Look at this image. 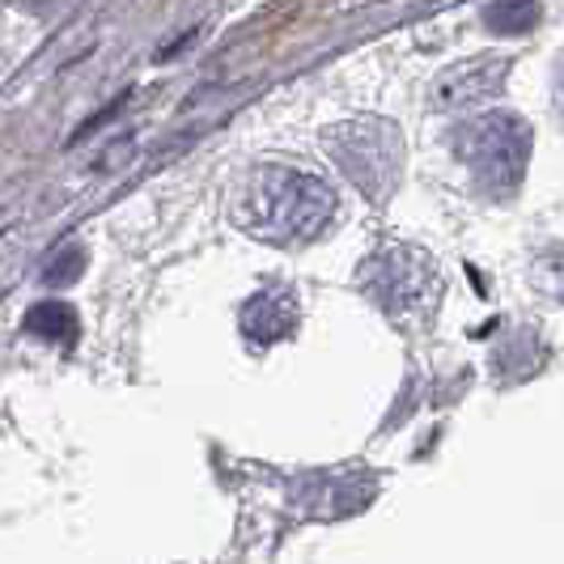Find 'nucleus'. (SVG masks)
<instances>
[{"mask_svg": "<svg viewBox=\"0 0 564 564\" xmlns=\"http://www.w3.org/2000/svg\"><path fill=\"white\" fill-rule=\"evenodd\" d=\"M26 332L30 336H39V339L73 344V339H77V314H73V306H64V302H56V297H47V302L30 306Z\"/></svg>", "mask_w": 564, "mask_h": 564, "instance_id": "obj_7", "label": "nucleus"}, {"mask_svg": "<svg viewBox=\"0 0 564 564\" xmlns=\"http://www.w3.org/2000/svg\"><path fill=\"white\" fill-rule=\"evenodd\" d=\"M332 217H336V187L323 183L318 174L259 166L242 183L238 221L263 242H276V247L311 242L332 226Z\"/></svg>", "mask_w": 564, "mask_h": 564, "instance_id": "obj_1", "label": "nucleus"}, {"mask_svg": "<svg viewBox=\"0 0 564 564\" xmlns=\"http://www.w3.org/2000/svg\"><path fill=\"white\" fill-rule=\"evenodd\" d=\"M297 327V302L293 293L272 289V293H254L251 302L242 306V332L251 339H284Z\"/></svg>", "mask_w": 564, "mask_h": 564, "instance_id": "obj_6", "label": "nucleus"}, {"mask_svg": "<svg viewBox=\"0 0 564 564\" xmlns=\"http://www.w3.org/2000/svg\"><path fill=\"white\" fill-rule=\"evenodd\" d=\"M454 153L488 196H509L527 174L531 128H527V119L506 111L476 115L471 123H463L454 132Z\"/></svg>", "mask_w": 564, "mask_h": 564, "instance_id": "obj_2", "label": "nucleus"}, {"mask_svg": "<svg viewBox=\"0 0 564 564\" xmlns=\"http://www.w3.org/2000/svg\"><path fill=\"white\" fill-rule=\"evenodd\" d=\"M506 77H509V59L501 56H480V59H467V64H454V68H446L433 82V107H442V111H467L476 102L497 98Z\"/></svg>", "mask_w": 564, "mask_h": 564, "instance_id": "obj_5", "label": "nucleus"}, {"mask_svg": "<svg viewBox=\"0 0 564 564\" xmlns=\"http://www.w3.org/2000/svg\"><path fill=\"white\" fill-rule=\"evenodd\" d=\"M539 281H543V289H552L556 297H564V251L547 254V259L539 263Z\"/></svg>", "mask_w": 564, "mask_h": 564, "instance_id": "obj_9", "label": "nucleus"}, {"mask_svg": "<svg viewBox=\"0 0 564 564\" xmlns=\"http://www.w3.org/2000/svg\"><path fill=\"white\" fill-rule=\"evenodd\" d=\"M323 144L339 174L366 199L382 204L395 196L399 178H403V141L387 119H348L332 128Z\"/></svg>", "mask_w": 564, "mask_h": 564, "instance_id": "obj_3", "label": "nucleus"}, {"mask_svg": "<svg viewBox=\"0 0 564 564\" xmlns=\"http://www.w3.org/2000/svg\"><path fill=\"white\" fill-rule=\"evenodd\" d=\"M552 94H556V111H561V119H564V64L556 68V82H552Z\"/></svg>", "mask_w": 564, "mask_h": 564, "instance_id": "obj_10", "label": "nucleus"}, {"mask_svg": "<svg viewBox=\"0 0 564 564\" xmlns=\"http://www.w3.org/2000/svg\"><path fill=\"white\" fill-rule=\"evenodd\" d=\"M366 289L395 323H421L442 297V281L433 263L412 247H387L366 259Z\"/></svg>", "mask_w": 564, "mask_h": 564, "instance_id": "obj_4", "label": "nucleus"}, {"mask_svg": "<svg viewBox=\"0 0 564 564\" xmlns=\"http://www.w3.org/2000/svg\"><path fill=\"white\" fill-rule=\"evenodd\" d=\"M543 18V4L539 0H492L484 9V26L497 30V34H531Z\"/></svg>", "mask_w": 564, "mask_h": 564, "instance_id": "obj_8", "label": "nucleus"}]
</instances>
